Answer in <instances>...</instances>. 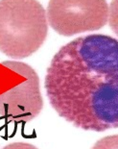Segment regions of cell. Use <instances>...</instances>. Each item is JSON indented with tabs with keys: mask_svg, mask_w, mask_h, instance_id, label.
Listing matches in <instances>:
<instances>
[{
	"mask_svg": "<svg viewBox=\"0 0 118 149\" xmlns=\"http://www.w3.org/2000/svg\"><path fill=\"white\" fill-rule=\"evenodd\" d=\"M44 87L50 105L75 127L118 128V40L95 34L65 44L53 57Z\"/></svg>",
	"mask_w": 118,
	"mask_h": 149,
	"instance_id": "1",
	"label": "cell"
},
{
	"mask_svg": "<svg viewBox=\"0 0 118 149\" xmlns=\"http://www.w3.org/2000/svg\"><path fill=\"white\" fill-rule=\"evenodd\" d=\"M2 149H39L35 145L27 142H14V143L8 144Z\"/></svg>",
	"mask_w": 118,
	"mask_h": 149,
	"instance_id": "7",
	"label": "cell"
},
{
	"mask_svg": "<svg viewBox=\"0 0 118 149\" xmlns=\"http://www.w3.org/2000/svg\"><path fill=\"white\" fill-rule=\"evenodd\" d=\"M43 108L40 79L24 63L0 64V117L8 122L22 123L36 118Z\"/></svg>",
	"mask_w": 118,
	"mask_h": 149,
	"instance_id": "3",
	"label": "cell"
},
{
	"mask_svg": "<svg viewBox=\"0 0 118 149\" xmlns=\"http://www.w3.org/2000/svg\"><path fill=\"white\" fill-rule=\"evenodd\" d=\"M108 23L113 32L118 36V0H111L108 8Z\"/></svg>",
	"mask_w": 118,
	"mask_h": 149,
	"instance_id": "6",
	"label": "cell"
},
{
	"mask_svg": "<svg viewBox=\"0 0 118 149\" xmlns=\"http://www.w3.org/2000/svg\"><path fill=\"white\" fill-rule=\"evenodd\" d=\"M91 149H118V135L108 136L99 139Z\"/></svg>",
	"mask_w": 118,
	"mask_h": 149,
	"instance_id": "5",
	"label": "cell"
},
{
	"mask_svg": "<svg viewBox=\"0 0 118 149\" xmlns=\"http://www.w3.org/2000/svg\"><path fill=\"white\" fill-rule=\"evenodd\" d=\"M47 22L37 0H0V51L12 59L31 56L46 40Z\"/></svg>",
	"mask_w": 118,
	"mask_h": 149,
	"instance_id": "2",
	"label": "cell"
},
{
	"mask_svg": "<svg viewBox=\"0 0 118 149\" xmlns=\"http://www.w3.org/2000/svg\"><path fill=\"white\" fill-rule=\"evenodd\" d=\"M108 18L106 0H50L47 8L50 26L65 37L99 30Z\"/></svg>",
	"mask_w": 118,
	"mask_h": 149,
	"instance_id": "4",
	"label": "cell"
}]
</instances>
